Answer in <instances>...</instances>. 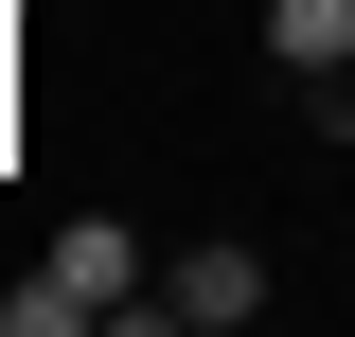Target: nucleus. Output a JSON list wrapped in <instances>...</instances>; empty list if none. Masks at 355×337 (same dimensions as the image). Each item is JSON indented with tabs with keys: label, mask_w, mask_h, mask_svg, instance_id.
<instances>
[{
	"label": "nucleus",
	"mask_w": 355,
	"mask_h": 337,
	"mask_svg": "<svg viewBox=\"0 0 355 337\" xmlns=\"http://www.w3.org/2000/svg\"><path fill=\"white\" fill-rule=\"evenodd\" d=\"M142 320H178V337H231V320H266V249H249V231H214V249H160Z\"/></svg>",
	"instance_id": "2"
},
{
	"label": "nucleus",
	"mask_w": 355,
	"mask_h": 337,
	"mask_svg": "<svg viewBox=\"0 0 355 337\" xmlns=\"http://www.w3.org/2000/svg\"><path fill=\"white\" fill-rule=\"evenodd\" d=\"M266 71H355V0H266Z\"/></svg>",
	"instance_id": "3"
},
{
	"label": "nucleus",
	"mask_w": 355,
	"mask_h": 337,
	"mask_svg": "<svg viewBox=\"0 0 355 337\" xmlns=\"http://www.w3.org/2000/svg\"><path fill=\"white\" fill-rule=\"evenodd\" d=\"M142 284H160V249H142L125 213H89V231H53L36 284H0V337H71V320H142Z\"/></svg>",
	"instance_id": "1"
}]
</instances>
